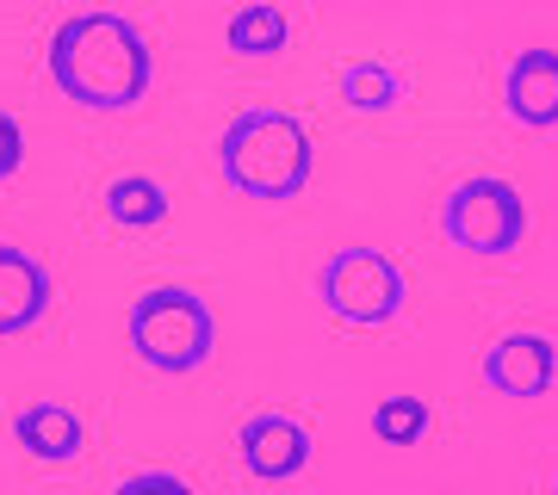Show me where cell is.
Instances as JSON below:
<instances>
[{"label": "cell", "mask_w": 558, "mask_h": 495, "mask_svg": "<svg viewBox=\"0 0 558 495\" xmlns=\"http://www.w3.org/2000/svg\"><path fill=\"white\" fill-rule=\"evenodd\" d=\"M50 81L81 112H131L156 87V50L124 13H69L50 32Z\"/></svg>", "instance_id": "obj_1"}, {"label": "cell", "mask_w": 558, "mask_h": 495, "mask_svg": "<svg viewBox=\"0 0 558 495\" xmlns=\"http://www.w3.org/2000/svg\"><path fill=\"white\" fill-rule=\"evenodd\" d=\"M311 168H317V143H311V124L299 112L248 106L218 131V174L242 198L286 205L311 186Z\"/></svg>", "instance_id": "obj_2"}, {"label": "cell", "mask_w": 558, "mask_h": 495, "mask_svg": "<svg viewBox=\"0 0 558 495\" xmlns=\"http://www.w3.org/2000/svg\"><path fill=\"white\" fill-rule=\"evenodd\" d=\"M124 341L131 354L149 366V372L186 378L211 366V347H218V317L193 285H149V292L131 304L124 317Z\"/></svg>", "instance_id": "obj_3"}, {"label": "cell", "mask_w": 558, "mask_h": 495, "mask_svg": "<svg viewBox=\"0 0 558 495\" xmlns=\"http://www.w3.org/2000/svg\"><path fill=\"white\" fill-rule=\"evenodd\" d=\"M317 297L323 310L336 322H348V329H385V322L403 317L410 279H403V267L385 248H336L317 273Z\"/></svg>", "instance_id": "obj_4"}, {"label": "cell", "mask_w": 558, "mask_h": 495, "mask_svg": "<svg viewBox=\"0 0 558 495\" xmlns=\"http://www.w3.org/2000/svg\"><path fill=\"white\" fill-rule=\"evenodd\" d=\"M440 230H447V242L465 248V255L502 260V255H515L521 236H527V205H521V193L509 186V180L472 174V180H459L453 193H447Z\"/></svg>", "instance_id": "obj_5"}, {"label": "cell", "mask_w": 558, "mask_h": 495, "mask_svg": "<svg viewBox=\"0 0 558 495\" xmlns=\"http://www.w3.org/2000/svg\"><path fill=\"white\" fill-rule=\"evenodd\" d=\"M236 453H242V471L255 477V483H292V477L311 471V428L292 416H279V409H267V416H248L236 434Z\"/></svg>", "instance_id": "obj_6"}, {"label": "cell", "mask_w": 558, "mask_h": 495, "mask_svg": "<svg viewBox=\"0 0 558 495\" xmlns=\"http://www.w3.org/2000/svg\"><path fill=\"white\" fill-rule=\"evenodd\" d=\"M484 384L497 396H515V403H527V396H546L558 378V341L553 335H534V329H515V335H502L497 347H484L478 359Z\"/></svg>", "instance_id": "obj_7"}, {"label": "cell", "mask_w": 558, "mask_h": 495, "mask_svg": "<svg viewBox=\"0 0 558 495\" xmlns=\"http://www.w3.org/2000/svg\"><path fill=\"white\" fill-rule=\"evenodd\" d=\"M50 304H57V279H50V267H44L32 248L0 242V341L38 329V322L50 317Z\"/></svg>", "instance_id": "obj_8"}, {"label": "cell", "mask_w": 558, "mask_h": 495, "mask_svg": "<svg viewBox=\"0 0 558 495\" xmlns=\"http://www.w3.org/2000/svg\"><path fill=\"white\" fill-rule=\"evenodd\" d=\"M502 112L521 131H558V50H515L502 75Z\"/></svg>", "instance_id": "obj_9"}, {"label": "cell", "mask_w": 558, "mask_h": 495, "mask_svg": "<svg viewBox=\"0 0 558 495\" xmlns=\"http://www.w3.org/2000/svg\"><path fill=\"white\" fill-rule=\"evenodd\" d=\"M13 446H25L38 465H75L87 453V428H81V416L69 403L44 396V403H25L13 416Z\"/></svg>", "instance_id": "obj_10"}, {"label": "cell", "mask_w": 558, "mask_h": 495, "mask_svg": "<svg viewBox=\"0 0 558 495\" xmlns=\"http://www.w3.org/2000/svg\"><path fill=\"white\" fill-rule=\"evenodd\" d=\"M106 218L119 223V230H161L168 223V193H161V180H149V174H119L112 186H106Z\"/></svg>", "instance_id": "obj_11"}, {"label": "cell", "mask_w": 558, "mask_h": 495, "mask_svg": "<svg viewBox=\"0 0 558 495\" xmlns=\"http://www.w3.org/2000/svg\"><path fill=\"white\" fill-rule=\"evenodd\" d=\"M223 44H230V57H279L292 44V13L286 7H242L223 25Z\"/></svg>", "instance_id": "obj_12"}, {"label": "cell", "mask_w": 558, "mask_h": 495, "mask_svg": "<svg viewBox=\"0 0 558 495\" xmlns=\"http://www.w3.org/2000/svg\"><path fill=\"white\" fill-rule=\"evenodd\" d=\"M403 94H410V81L379 57H360L341 69V106H354V112H391Z\"/></svg>", "instance_id": "obj_13"}, {"label": "cell", "mask_w": 558, "mask_h": 495, "mask_svg": "<svg viewBox=\"0 0 558 495\" xmlns=\"http://www.w3.org/2000/svg\"><path fill=\"white\" fill-rule=\"evenodd\" d=\"M428 421H435V416H428V403H422V396H379L366 428H373L379 446H416V440L428 434Z\"/></svg>", "instance_id": "obj_14"}, {"label": "cell", "mask_w": 558, "mask_h": 495, "mask_svg": "<svg viewBox=\"0 0 558 495\" xmlns=\"http://www.w3.org/2000/svg\"><path fill=\"white\" fill-rule=\"evenodd\" d=\"M112 495H193V483L174 471H131Z\"/></svg>", "instance_id": "obj_15"}, {"label": "cell", "mask_w": 558, "mask_h": 495, "mask_svg": "<svg viewBox=\"0 0 558 495\" xmlns=\"http://www.w3.org/2000/svg\"><path fill=\"white\" fill-rule=\"evenodd\" d=\"M25 168V124L0 106V180H13Z\"/></svg>", "instance_id": "obj_16"}, {"label": "cell", "mask_w": 558, "mask_h": 495, "mask_svg": "<svg viewBox=\"0 0 558 495\" xmlns=\"http://www.w3.org/2000/svg\"><path fill=\"white\" fill-rule=\"evenodd\" d=\"M553 495H558V483H553Z\"/></svg>", "instance_id": "obj_17"}]
</instances>
